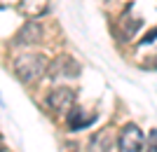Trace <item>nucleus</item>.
I'll list each match as a JSON object with an SVG mask.
<instances>
[{
	"label": "nucleus",
	"mask_w": 157,
	"mask_h": 152,
	"mask_svg": "<svg viewBox=\"0 0 157 152\" xmlns=\"http://www.w3.org/2000/svg\"><path fill=\"white\" fill-rule=\"evenodd\" d=\"M110 145H113V140H110V136H108V131H101V133H96V138L92 140L89 152H110Z\"/></svg>",
	"instance_id": "nucleus-6"
},
{
	"label": "nucleus",
	"mask_w": 157,
	"mask_h": 152,
	"mask_svg": "<svg viewBox=\"0 0 157 152\" xmlns=\"http://www.w3.org/2000/svg\"><path fill=\"white\" fill-rule=\"evenodd\" d=\"M40 35H42L40 26L35 24V21H31V24H26V26L21 28V33L17 35V42H19V45H28V42H40Z\"/></svg>",
	"instance_id": "nucleus-5"
},
{
	"label": "nucleus",
	"mask_w": 157,
	"mask_h": 152,
	"mask_svg": "<svg viewBox=\"0 0 157 152\" xmlns=\"http://www.w3.org/2000/svg\"><path fill=\"white\" fill-rule=\"evenodd\" d=\"M120 152H141L143 150V133L136 124H124L117 138Z\"/></svg>",
	"instance_id": "nucleus-2"
},
{
	"label": "nucleus",
	"mask_w": 157,
	"mask_h": 152,
	"mask_svg": "<svg viewBox=\"0 0 157 152\" xmlns=\"http://www.w3.org/2000/svg\"><path fill=\"white\" fill-rule=\"evenodd\" d=\"M68 115H71V117H68V124H71L73 131H78V129H85V126H89L94 119H96L94 115L82 113L80 108H71V110H68Z\"/></svg>",
	"instance_id": "nucleus-4"
},
{
	"label": "nucleus",
	"mask_w": 157,
	"mask_h": 152,
	"mask_svg": "<svg viewBox=\"0 0 157 152\" xmlns=\"http://www.w3.org/2000/svg\"><path fill=\"white\" fill-rule=\"evenodd\" d=\"M0 152H10V150H5V147H0Z\"/></svg>",
	"instance_id": "nucleus-9"
},
{
	"label": "nucleus",
	"mask_w": 157,
	"mask_h": 152,
	"mask_svg": "<svg viewBox=\"0 0 157 152\" xmlns=\"http://www.w3.org/2000/svg\"><path fill=\"white\" fill-rule=\"evenodd\" d=\"M47 70V59L40 54H24L14 61V73L21 77V82H31V80L42 77Z\"/></svg>",
	"instance_id": "nucleus-1"
},
{
	"label": "nucleus",
	"mask_w": 157,
	"mask_h": 152,
	"mask_svg": "<svg viewBox=\"0 0 157 152\" xmlns=\"http://www.w3.org/2000/svg\"><path fill=\"white\" fill-rule=\"evenodd\" d=\"M148 152H157V129L148 136Z\"/></svg>",
	"instance_id": "nucleus-7"
},
{
	"label": "nucleus",
	"mask_w": 157,
	"mask_h": 152,
	"mask_svg": "<svg viewBox=\"0 0 157 152\" xmlns=\"http://www.w3.org/2000/svg\"><path fill=\"white\" fill-rule=\"evenodd\" d=\"M152 38H157V28L152 31V33H148V35H145V40H143V42H152Z\"/></svg>",
	"instance_id": "nucleus-8"
},
{
	"label": "nucleus",
	"mask_w": 157,
	"mask_h": 152,
	"mask_svg": "<svg viewBox=\"0 0 157 152\" xmlns=\"http://www.w3.org/2000/svg\"><path fill=\"white\" fill-rule=\"evenodd\" d=\"M47 103H49L56 113H66V110H71V108H73V91H71V89H66V87L54 89V91L49 94Z\"/></svg>",
	"instance_id": "nucleus-3"
}]
</instances>
